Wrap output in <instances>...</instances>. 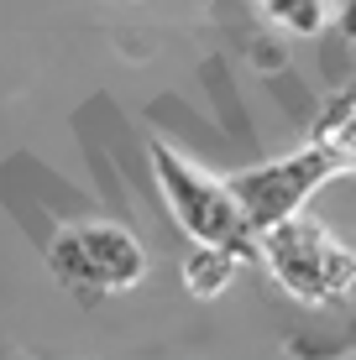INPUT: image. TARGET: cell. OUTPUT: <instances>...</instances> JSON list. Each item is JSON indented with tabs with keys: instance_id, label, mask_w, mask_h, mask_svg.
<instances>
[{
	"instance_id": "6da1fadb",
	"label": "cell",
	"mask_w": 356,
	"mask_h": 360,
	"mask_svg": "<svg viewBox=\"0 0 356 360\" xmlns=\"http://www.w3.org/2000/svg\"><path fill=\"white\" fill-rule=\"evenodd\" d=\"M257 262L304 308H336L356 297V251L314 214H293L283 225L262 230Z\"/></svg>"
},
{
	"instance_id": "7a4b0ae2",
	"label": "cell",
	"mask_w": 356,
	"mask_h": 360,
	"mask_svg": "<svg viewBox=\"0 0 356 360\" xmlns=\"http://www.w3.org/2000/svg\"><path fill=\"white\" fill-rule=\"evenodd\" d=\"M147 162L157 172V188H163V204L173 214V225L189 235V240H215L241 251L247 262L262 256V230L247 219L231 178H210L204 167H194L183 152H173L168 141H147Z\"/></svg>"
},
{
	"instance_id": "3957f363",
	"label": "cell",
	"mask_w": 356,
	"mask_h": 360,
	"mask_svg": "<svg viewBox=\"0 0 356 360\" xmlns=\"http://www.w3.org/2000/svg\"><path fill=\"white\" fill-rule=\"evenodd\" d=\"M47 266L68 292L84 303L110 292H131L147 277V251L142 240L116 219H90V225H63L47 240Z\"/></svg>"
},
{
	"instance_id": "277c9868",
	"label": "cell",
	"mask_w": 356,
	"mask_h": 360,
	"mask_svg": "<svg viewBox=\"0 0 356 360\" xmlns=\"http://www.w3.org/2000/svg\"><path fill=\"white\" fill-rule=\"evenodd\" d=\"M340 172L346 167L336 162L330 146L304 141L299 152H288V157H273V162L231 172V188H236L241 209H247V219L257 230H273V225H283V219L304 214V204H309L330 178H340Z\"/></svg>"
},
{
	"instance_id": "5b68a950",
	"label": "cell",
	"mask_w": 356,
	"mask_h": 360,
	"mask_svg": "<svg viewBox=\"0 0 356 360\" xmlns=\"http://www.w3.org/2000/svg\"><path fill=\"white\" fill-rule=\"evenodd\" d=\"M247 256L231 251V245H215V240H189V251H183L178 262V277L183 288H189V297H200V303H210V297H220L236 282V271Z\"/></svg>"
},
{
	"instance_id": "8992f818",
	"label": "cell",
	"mask_w": 356,
	"mask_h": 360,
	"mask_svg": "<svg viewBox=\"0 0 356 360\" xmlns=\"http://www.w3.org/2000/svg\"><path fill=\"white\" fill-rule=\"evenodd\" d=\"M309 141H320L336 152V162L356 172V79L351 84H340L336 94L325 99V110H320V126H314Z\"/></svg>"
},
{
	"instance_id": "52a82bcc",
	"label": "cell",
	"mask_w": 356,
	"mask_h": 360,
	"mask_svg": "<svg viewBox=\"0 0 356 360\" xmlns=\"http://www.w3.org/2000/svg\"><path fill=\"white\" fill-rule=\"evenodd\" d=\"M262 11L288 37H320L336 21V0H262Z\"/></svg>"
}]
</instances>
